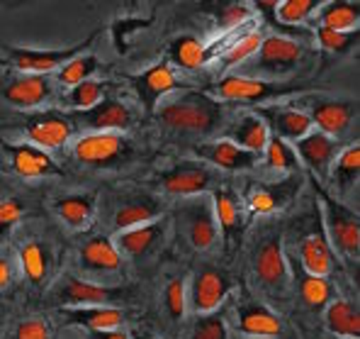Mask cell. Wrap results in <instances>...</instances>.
Segmentation results:
<instances>
[{"instance_id": "9", "label": "cell", "mask_w": 360, "mask_h": 339, "mask_svg": "<svg viewBox=\"0 0 360 339\" xmlns=\"http://www.w3.org/2000/svg\"><path fill=\"white\" fill-rule=\"evenodd\" d=\"M256 115L263 120L268 132H273V137H280L285 142H297L314 130L311 120L295 105H261Z\"/></svg>"}, {"instance_id": "13", "label": "cell", "mask_w": 360, "mask_h": 339, "mask_svg": "<svg viewBox=\"0 0 360 339\" xmlns=\"http://www.w3.org/2000/svg\"><path fill=\"white\" fill-rule=\"evenodd\" d=\"M253 59H256L258 71L283 73L302 59V47L295 39H290V37L270 35L263 37L261 49L253 54Z\"/></svg>"}, {"instance_id": "45", "label": "cell", "mask_w": 360, "mask_h": 339, "mask_svg": "<svg viewBox=\"0 0 360 339\" xmlns=\"http://www.w3.org/2000/svg\"><path fill=\"white\" fill-rule=\"evenodd\" d=\"M356 35H358V32H333V30L319 27V30H316V42H319V47L324 51L341 54V51H346L348 47L356 42Z\"/></svg>"}, {"instance_id": "28", "label": "cell", "mask_w": 360, "mask_h": 339, "mask_svg": "<svg viewBox=\"0 0 360 339\" xmlns=\"http://www.w3.org/2000/svg\"><path fill=\"white\" fill-rule=\"evenodd\" d=\"M300 259H302V271L309 276L329 278L333 269V254L329 242L321 235H309L302 240L300 245Z\"/></svg>"}, {"instance_id": "36", "label": "cell", "mask_w": 360, "mask_h": 339, "mask_svg": "<svg viewBox=\"0 0 360 339\" xmlns=\"http://www.w3.org/2000/svg\"><path fill=\"white\" fill-rule=\"evenodd\" d=\"M158 217V205L153 200H136V203H127L115 213V230H131V227L146 225Z\"/></svg>"}, {"instance_id": "12", "label": "cell", "mask_w": 360, "mask_h": 339, "mask_svg": "<svg viewBox=\"0 0 360 339\" xmlns=\"http://www.w3.org/2000/svg\"><path fill=\"white\" fill-rule=\"evenodd\" d=\"M292 149L300 161L307 164L311 171H316L319 176H329L331 164L338 156V152H341V144H338V140L324 135V132L311 130L307 137L295 142Z\"/></svg>"}, {"instance_id": "23", "label": "cell", "mask_w": 360, "mask_h": 339, "mask_svg": "<svg viewBox=\"0 0 360 339\" xmlns=\"http://www.w3.org/2000/svg\"><path fill=\"white\" fill-rule=\"evenodd\" d=\"M300 188L297 178H288L283 183L273 185H256V188L248 193V210L253 215H270L275 210H280Z\"/></svg>"}, {"instance_id": "16", "label": "cell", "mask_w": 360, "mask_h": 339, "mask_svg": "<svg viewBox=\"0 0 360 339\" xmlns=\"http://www.w3.org/2000/svg\"><path fill=\"white\" fill-rule=\"evenodd\" d=\"M195 154L202 161L212 164L217 168H224V171H243V168H251L256 164V154H248L241 147H236L231 140H207L195 144Z\"/></svg>"}, {"instance_id": "44", "label": "cell", "mask_w": 360, "mask_h": 339, "mask_svg": "<svg viewBox=\"0 0 360 339\" xmlns=\"http://www.w3.org/2000/svg\"><path fill=\"white\" fill-rule=\"evenodd\" d=\"M13 339H56L49 320L44 317H27L13 332Z\"/></svg>"}, {"instance_id": "49", "label": "cell", "mask_w": 360, "mask_h": 339, "mask_svg": "<svg viewBox=\"0 0 360 339\" xmlns=\"http://www.w3.org/2000/svg\"><path fill=\"white\" fill-rule=\"evenodd\" d=\"M86 339H131V337L120 330H108V332H86Z\"/></svg>"}, {"instance_id": "30", "label": "cell", "mask_w": 360, "mask_h": 339, "mask_svg": "<svg viewBox=\"0 0 360 339\" xmlns=\"http://www.w3.org/2000/svg\"><path fill=\"white\" fill-rule=\"evenodd\" d=\"M219 42H212V44H202L195 37H178L171 44V59L176 66L195 71V68H202L212 56H214Z\"/></svg>"}, {"instance_id": "17", "label": "cell", "mask_w": 360, "mask_h": 339, "mask_svg": "<svg viewBox=\"0 0 360 339\" xmlns=\"http://www.w3.org/2000/svg\"><path fill=\"white\" fill-rule=\"evenodd\" d=\"M54 88H51V78L49 76H39V73H22L20 78H15L8 88L3 91V98L8 100L15 108H37L44 100L51 98Z\"/></svg>"}, {"instance_id": "32", "label": "cell", "mask_w": 360, "mask_h": 339, "mask_svg": "<svg viewBox=\"0 0 360 339\" xmlns=\"http://www.w3.org/2000/svg\"><path fill=\"white\" fill-rule=\"evenodd\" d=\"M319 27L333 32H358L360 8L358 3H324L316 10Z\"/></svg>"}, {"instance_id": "41", "label": "cell", "mask_w": 360, "mask_h": 339, "mask_svg": "<svg viewBox=\"0 0 360 339\" xmlns=\"http://www.w3.org/2000/svg\"><path fill=\"white\" fill-rule=\"evenodd\" d=\"M300 295L307 305L311 308H319L326 305L333 295V285L329 283V278H319V276H309V273L302 271L300 273Z\"/></svg>"}, {"instance_id": "22", "label": "cell", "mask_w": 360, "mask_h": 339, "mask_svg": "<svg viewBox=\"0 0 360 339\" xmlns=\"http://www.w3.org/2000/svg\"><path fill=\"white\" fill-rule=\"evenodd\" d=\"M212 210H214V220H217V227L221 232V240H224V249L231 252L236 245H239V237H241V210L236 205V200L231 198V193L226 190H217L212 195Z\"/></svg>"}, {"instance_id": "43", "label": "cell", "mask_w": 360, "mask_h": 339, "mask_svg": "<svg viewBox=\"0 0 360 339\" xmlns=\"http://www.w3.org/2000/svg\"><path fill=\"white\" fill-rule=\"evenodd\" d=\"M163 303L173 320H183L185 310H188V295H185V281L173 278L168 281L166 290H163Z\"/></svg>"}, {"instance_id": "31", "label": "cell", "mask_w": 360, "mask_h": 339, "mask_svg": "<svg viewBox=\"0 0 360 339\" xmlns=\"http://www.w3.org/2000/svg\"><path fill=\"white\" fill-rule=\"evenodd\" d=\"M56 213L71 230H83L90 225L95 215V195L93 193H73L59 198L54 203Z\"/></svg>"}, {"instance_id": "20", "label": "cell", "mask_w": 360, "mask_h": 339, "mask_svg": "<svg viewBox=\"0 0 360 339\" xmlns=\"http://www.w3.org/2000/svg\"><path fill=\"white\" fill-rule=\"evenodd\" d=\"M10 159H13L15 173L22 178H41L59 173V166L54 164L49 152L34 144H10Z\"/></svg>"}, {"instance_id": "35", "label": "cell", "mask_w": 360, "mask_h": 339, "mask_svg": "<svg viewBox=\"0 0 360 339\" xmlns=\"http://www.w3.org/2000/svg\"><path fill=\"white\" fill-rule=\"evenodd\" d=\"M20 264H22V271L32 283L39 285L44 283L46 273H49V252L41 242H27V245L20 247Z\"/></svg>"}, {"instance_id": "4", "label": "cell", "mask_w": 360, "mask_h": 339, "mask_svg": "<svg viewBox=\"0 0 360 339\" xmlns=\"http://www.w3.org/2000/svg\"><path fill=\"white\" fill-rule=\"evenodd\" d=\"M324 205V227L329 235V247L341 254L346 261H358L360 252V222L358 215L331 195L321 198Z\"/></svg>"}, {"instance_id": "2", "label": "cell", "mask_w": 360, "mask_h": 339, "mask_svg": "<svg viewBox=\"0 0 360 339\" xmlns=\"http://www.w3.org/2000/svg\"><path fill=\"white\" fill-rule=\"evenodd\" d=\"M311 86H300V83L285 81H266V78L251 76H226L219 83L212 86V95L229 103H266L273 98H288V95L307 93Z\"/></svg>"}, {"instance_id": "26", "label": "cell", "mask_w": 360, "mask_h": 339, "mask_svg": "<svg viewBox=\"0 0 360 339\" xmlns=\"http://www.w3.org/2000/svg\"><path fill=\"white\" fill-rule=\"evenodd\" d=\"M81 264L83 269L95 273H115L122 269V257L112 240H108V237H93L81 249Z\"/></svg>"}, {"instance_id": "15", "label": "cell", "mask_w": 360, "mask_h": 339, "mask_svg": "<svg viewBox=\"0 0 360 339\" xmlns=\"http://www.w3.org/2000/svg\"><path fill=\"white\" fill-rule=\"evenodd\" d=\"M61 320L66 325L83 327L88 332L120 330L124 325V312L112 305H83V308H61Z\"/></svg>"}, {"instance_id": "21", "label": "cell", "mask_w": 360, "mask_h": 339, "mask_svg": "<svg viewBox=\"0 0 360 339\" xmlns=\"http://www.w3.org/2000/svg\"><path fill=\"white\" fill-rule=\"evenodd\" d=\"M81 120L93 132H124L131 125V113L124 103L117 100H100L86 113H81Z\"/></svg>"}, {"instance_id": "46", "label": "cell", "mask_w": 360, "mask_h": 339, "mask_svg": "<svg viewBox=\"0 0 360 339\" xmlns=\"http://www.w3.org/2000/svg\"><path fill=\"white\" fill-rule=\"evenodd\" d=\"M193 339H226V322L221 315H202L193 327Z\"/></svg>"}, {"instance_id": "29", "label": "cell", "mask_w": 360, "mask_h": 339, "mask_svg": "<svg viewBox=\"0 0 360 339\" xmlns=\"http://www.w3.org/2000/svg\"><path fill=\"white\" fill-rule=\"evenodd\" d=\"M229 140L234 142L236 147H241L243 152L258 156L266 149L270 132L256 113H248V115H243L241 120H236V125L231 127V132H229Z\"/></svg>"}, {"instance_id": "10", "label": "cell", "mask_w": 360, "mask_h": 339, "mask_svg": "<svg viewBox=\"0 0 360 339\" xmlns=\"http://www.w3.org/2000/svg\"><path fill=\"white\" fill-rule=\"evenodd\" d=\"M73 135V125L71 120L63 113L56 110H46V113H34L27 118V137L32 140V144L39 147L44 152L51 149H61L68 144Z\"/></svg>"}, {"instance_id": "24", "label": "cell", "mask_w": 360, "mask_h": 339, "mask_svg": "<svg viewBox=\"0 0 360 339\" xmlns=\"http://www.w3.org/2000/svg\"><path fill=\"white\" fill-rule=\"evenodd\" d=\"M324 325L338 339H358L360 337V315L358 305L348 298L329 300L324 312Z\"/></svg>"}, {"instance_id": "27", "label": "cell", "mask_w": 360, "mask_h": 339, "mask_svg": "<svg viewBox=\"0 0 360 339\" xmlns=\"http://www.w3.org/2000/svg\"><path fill=\"white\" fill-rule=\"evenodd\" d=\"M239 330L248 337L268 339L278 337L283 325L278 317L261 303H243L239 308Z\"/></svg>"}, {"instance_id": "11", "label": "cell", "mask_w": 360, "mask_h": 339, "mask_svg": "<svg viewBox=\"0 0 360 339\" xmlns=\"http://www.w3.org/2000/svg\"><path fill=\"white\" fill-rule=\"evenodd\" d=\"M183 217H185V232H188L190 245L200 252H207L217 245L219 240V227H217L214 220V210H212V200L200 198L193 200L183 208Z\"/></svg>"}, {"instance_id": "19", "label": "cell", "mask_w": 360, "mask_h": 339, "mask_svg": "<svg viewBox=\"0 0 360 339\" xmlns=\"http://www.w3.org/2000/svg\"><path fill=\"white\" fill-rule=\"evenodd\" d=\"M180 86L178 73L173 71L168 63H156V66L146 68L144 73L134 78V88L146 103V108H156L158 100H163L168 93H173Z\"/></svg>"}, {"instance_id": "18", "label": "cell", "mask_w": 360, "mask_h": 339, "mask_svg": "<svg viewBox=\"0 0 360 339\" xmlns=\"http://www.w3.org/2000/svg\"><path fill=\"white\" fill-rule=\"evenodd\" d=\"M117 293H120L117 288L71 276L63 281L56 295H59V300L63 305H68V308H83V305H110Z\"/></svg>"}, {"instance_id": "5", "label": "cell", "mask_w": 360, "mask_h": 339, "mask_svg": "<svg viewBox=\"0 0 360 339\" xmlns=\"http://www.w3.org/2000/svg\"><path fill=\"white\" fill-rule=\"evenodd\" d=\"M229 288H231V283L224 273L214 271V269H202V271H198L190 278V283H185L188 310L200 317L212 315V312L224 303Z\"/></svg>"}, {"instance_id": "48", "label": "cell", "mask_w": 360, "mask_h": 339, "mask_svg": "<svg viewBox=\"0 0 360 339\" xmlns=\"http://www.w3.org/2000/svg\"><path fill=\"white\" fill-rule=\"evenodd\" d=\"M13 266H10V261L5 257H0V293L3 290L10 288V283H13Z\"/></svg>"}, {"instance_id": "6", "label": "cell", "mask_w": 360, "mask_h": 339, "mask_svg": "<svg viewBox=\"0 0 360 339\" xmlns=\"http://www.w3.org/2000/svg\"><path fill=\"white\" fill-rule=\"evenodd\" d=\"M93 44V35L88 39H83L81 44L66 47V49H20V47H10V56H13V63L20 68L22 73H39V76H46L54 68H61L66 61L81 56L88 47Z\"/></svg>"}, {"instance_id": "33", "label": "cell", "mask_w": 360, "mask_h": 339, "mask_svg": "<svg viewBox=\"0 0 360 339\" xmlns=\"http://www.w3.org/2000/svg\"><path fill=\"white\" fill-rule=\"evenodd\" d=\"M321 3L316 0H285V3H258L253 10H266L280 25H304L316 15Z\"/></svg>"}, {"instance_id": "42", "label": "cell", "mask_w": 360, "mask_h": 339, "mask_svg": "<svg viewBox=\"0 0 360 339\" xmlns=\"http://www.w3.org/2000/svg\"><path fill=\"white\" fill-rule=\"evenodd\" d=\"M253 5H246V3H234V5H224L221 8V13L217 15V25H219V30L224 32H234L239 30L241 25L251 23L253 20Z\"/></svg>"}, {"instance_id": "8", "label": "cell", "mask_w": 360, "mask_h": 339, "mask_svg": "<svg viewBox=\"0 0 360 339\" xmlns=\"http://www.w3.org/2000/svg\"><path fill=\"white\" fill-rule=\"evenodd\" d=\"M253 269L256 276L268 290H285L290 283V269L283 254V242L278 235L263 240L253 257Z\"/></svg>"}, {"instance_id": "39", "label": "cell", "mask_w": 360, "mask_h": 339, "mask_svg": "<svg viewBox=\"0 0 360 339\" xmlns=\"http://www.w3.org/2000/svg\"><path fill=\"white\" fill-rule=\"evenodd\" d=\"M95 68H98V59H95L93 54H81V56H76V59L63 63L59 68V73H56V81H59L63 88H73V86H78V83L88 81L95 73Z\"/></svg>"}, {"instance_id": "47", "label": "cell", "mask_w": 360, "mask_h": 339, "mask_svg": "<svg viewBox=\"0 0 360 339\" xmlns=\"http://www.w3.org/2000/svg\"><path fill=\"white\" fill-rule=\"evenodd\" d=\"M20 217H22V205H20V200H15V198L0 200V235H5Z\"/></svg>"}, {"instance_id": "1", "label": "cell", "mask_w": 360, "mask_h": 339, "mask_svg": "<svg viewBox=\"0 0 360 339\" xmlns=\"http://www.w3.org/2000/svg\"><path fill=\"white\" fill-rule=\"evenodd\" d=\"M221 118V105L205 93H180L158 105V120L176 132L210 135Z\"/></svg>"}, {"instance_id": "37", "label": "cell", "mask_w": 360, "mask_h": 339, "mask_svg": "<svg viewBox=\"0 0 360 339\" xmlns=\"http://www.w3.org/2000/svg\"><path fill=\"white\" fill-rule=\"evenodd\" d=\"M261 44H263V32L261 30L243 32L239 39H236L234 44L224 51V56H221V66H224V68L241 66L243 61L253 59V54L261 49Z\"/></svg>"}, {"instance_id": "34", "label": "cell", "mask_w": 360, "mask_h": 339, "mask_svg": "<svg viewBox=\"0 0 360 339\" xmlns=\"http://www.w3.org/2000/svg\"><path fill=\"white\" fill-rule=\"evenodd\" d=\"M329 173L333 176V181H336V185L341 190H348L351 185H356L358 173H360V147H358V142L356 144H348L346 149L338 152V156L333 159Z\"/></svg>"}, {"instance_id": "38", "label": "cell", "mask_w": 360, "mask_h": 339, "mask_svg": "<svg viewBox=\"0 0 360 339\" xmlns=\"http://www.w3.org/2000/svg\"><path fill=\"white\" fill-rule=\"evenodd\" d=\"M105 91H108V83H100V81H83L78 83V86L68 88L66 93V105L73 110H78V113H86L90 110L93 105H98L100 100H105Z\"/></svg>"}, {"instance_id": "14", "label": "cell", "mask_w": 360, "mask_h": 339, "mask_svg": "<svg viewBox=\"0 0 360 339\" xmlns=\"http://www.w3.org/2000/svg\"><path fill=\"white\" fill-rule=\"evenodd\" d=\"M212 183V171L205 164L185 161L180 166L171 168V171L163 173L161 188L168 195H176V198H190V195L205 193Z\"/></svg>"}, {"instance_id": "3", "label": "cell", "mask_w": 360, "mask_h": 339, "mask_svg": "<svg viewBox=\"0 0 360 339\" xmlns=\"http://www.w3.org/2000/svg\"><path fill=\"white\" fill-rule=\"evenodd\" d=\"M297 110L307 115L314 125V130L324 132V135L333 137H343L348 132V127L353 125L358 115V103L353 100H326V98H316V95H302L300 100H295Z\"/></svg>"}, {"instance_id": "25", "label": "cell", "mask_w": 360, "mask_h": 339, "mask_svg": "<svg viewBox=\"0 0 360 339\" xmlns=\"http://www.w3.org/2000/svg\"><path fill=\"white\" fill-rule=\"evenodd\" d=\"M161 235H163V222L153 220V222H146V225L131 227V230H122L112 242H115V247H117L120 257L139 259L156 245V240Z\"/></svg>"}, {"instance_id": "7", "label": "cell", "mask_w": 360, "mask_h": 339, "mask_svg": "<svg viewBox=\"0 0 360 339\" xmlns=\"http://www.w3.org/2000/svg\"><path fill=\"white\" fill-rule=\"evenodd\" d=\"M127 152V137L120 132H88L73 142V156L93 166H108Z\"/></svg>"}, {"instance_id": "40", "label": "cell", "mask_w": 360, "mask_h": 339, "mask_svg": "<svg viewBox=\"0 0 360 339\" xmlns=\"http://www.w3.org/2000/svg\"><path fill=\"white\" fill-rule=\"evenodd\" d=\"M263 154H266L268 166L275 168V171H297L300 168V159H297V154H295L292 144L285 142V140H280V137L270 135Z\"/></svg>"}]
</instances>
